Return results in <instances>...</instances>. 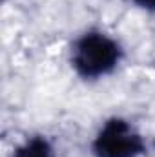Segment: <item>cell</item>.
<instances>
[{
	"label": "cell",
	"instance_id": "obj_1",
	"mask_svg": "<svg viewBox=\"0 0 155 157\" xmlns=\"http://www.w3.org/2000/svg\"><path fill=\"white\" fill-rule=\"evenodd\" d=\"M122 57V49L104 33L89 31L75 44L73 66L84 78H97L112 73Z\"/></svg>",
	"mask_w": 155,
	"mask_h": 157
},
{
	"label": "cell",
	"instance_id": "obj_2",
	"mask_svg": "<svg viewBox=\"0 0 155 157\" xmlns=\"http://www.w3.org/2000/svg\"><path fill=\"white\" fill-rule=\"evenodd\" d=\"M95 157H141L144 154L142 137L124 119L106 121L93 141Z\"/></svg>",
	"mask_w": 155,
	"mask_h": 157
},
{
	"label": "cell",
	"instance_id": "obj_3",
	"mask_svg": "<svg viewBox=\"0 0 155 157\" xmlns=\"http://www.w3.org/2000/svg\"><path fill=\"white\" fill-rule=\"evenodd\" d=\"M13 157H55V152L47 139L37 135V137H31L29 141H26L22 146H18Z\"/></svg>",
	"mask_w": 155,
	"mask_h": 157
},
{
	"label": "cell",
	"instance_id": "obj_4",
	"mask_svg": "<svg viewBox=\"0 0 155 157\" xmlns=\"http://www.w3.org/2000/svg\"><path fill=\"white\" fill-rule=\"evenodd\" d=\"M137 6L148 9V11H155V0H133Z\"/></svg>",
	"mask_w": 155,
	"mask_h": 157
}]
</instances>
